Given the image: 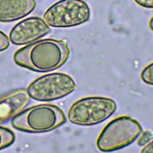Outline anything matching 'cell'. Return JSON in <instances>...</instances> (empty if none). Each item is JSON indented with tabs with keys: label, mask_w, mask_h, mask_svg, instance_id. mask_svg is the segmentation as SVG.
I'll use <instances>...</instances> for the list:
<instances>
[{
	"label": "cell",
	"mask_w": 153,
	"mask_h": 153,
	"mask_svg": "<svg viewBox=\"0 0 153 153\" xmlns=\"http://www.w3.org/2000/svg\"><path fill=\"white\" fill-rule=\"evenodd\" d=\"M69 55V50L65 40L47 38L18 50L13 59L20 66L36 72H47L61 67Z\"/></svg>",
	"instance_id": "1"
},
{
	"label": "cell",
	"mask_w": 153,
	"mask_h": 153,
	"mask_svg": "<svg viewBox=\"0 0 153 153\" xmlns=\"http://www.w3.org/2000/svg\"><path fill=\"white\" fill-rule=\"evenodd\" d=\"M65 121L66 117L60 108L43 103L22 111L11 119V124L18 130L40 133L54 130Z\"/></svg>",
	"instance_id": "2"
},
{
	"label": "cell",
	"mask_w": 153,
	"mask_h": 153,
	"mask_svg": "<svg viewBox=\"0 0 153 153\" xmlns=\"http://www.w3.org/2000/svg\"><path fill=\"white\" fill-rule=\"evenodd\" d=\"M116 102L112 99L102 96L81 98L74 102L68 113L69 121L75 125H96L108 119L115 112Z\"/></svg>",
	"instance_id": "3"
},
{
	"label": "cell",
	"mask_w": 153,
	"mask_h": 153,
	"mask_svg": "<svg viewBox=\"0 0 153 153\" xmlns=\"http://www.w3.org/2000/svg\"><path fill=\"white\" fill-rule=\"evenodd\" d=\"M142 131V128L136 120L128 116L119 117L103 128L97 138V146L103 152L120 149L134 142Z\"/></svg>",
	"instance_id": "4"
},
{
	"label": "cell",
	"mask_w": 153,
	"mask_h": 153,
	"mask_svg": "<svg viewBox=\"0 0 153 153\" xmlns=\"http://www.w3.org/2000/svg\"><path fill=\"white\" fill-rule=\"evenodd\" d=\"M90 17L88 4L82 0H60L44 13L43 19L53 27L67 28L81 25Z\"/></svg>",
	"instance_id": "5"
},
{
	"label": "cell",
	"mask_w": 153,
	"mask_h": 153,
	"mask_svg": "<svg viewBox=\"0 0 153 153\" xmlns=\"http://www.w3.org/2000/svg\"><path fill=\"white\" fill-rule=\"evenodd\" d=\"M74 80L69 75L53 72L41 76L27 87V91L33 100L50 102L62 99L76 88Z\"/></svg>",
	"instance_id": "6"
},
{
	"label": "cell",
	"mask_w": 153,
	"mask_h": 153,
	"mask_svg": "<svg viewBox=\"0 0 153 153\" xmlns=\"http://www.w3.org/2000/svg\"><path fill=\"white\" fill-rule=\"evenodd\" d=\"M51 32L44 19L29 17L17 23L9 35L10 42L16 45H27L44 37Z\"/></svg>",
	"instance_id": "7"
},
{
	"label": "cell",
	"mask_w": 153,
	"mask_h": 153,
	"mask_svg": "<svg viewBox=\"0 0 153 153\" xmlns=\"http://www.w3.org/2000/svg\"><path fill=\"white\" fill-rule=\"evenodd\" d=\"M26 90L18 88L0 96V124L12 119L29 103Z\"/></svg>",
	"instance_id": "8"
},
{
	"label": "cell",
	"mask_w": 153,
	"mask_h": 153,
	"mask_svg": "<svg viewBox=\"0 0 153 153\" xmlns=\"http://www.w3.org/2000/svg\"><path fill=\"white\" fill-rule=\"evenodd\" d=\"M35 7V0H0V22H11L24 18Z\"/></svg>",
	"instance_id": "9"
},
{
	"label": "cell",
	"mask_w": 153,
	"mask_h": 153,
	"mask_svg": "<svg viewBox=\"0 0 153 153\" xmlns=\"http://www.w3.org/2000/svg\"><path fill=\"white\" fill-rule=\"evenodd\" d=\"M14 139V134L11 130L0 126V150L11 145Z\"/></svg>",
	"instance_id": "10"
},
{
	"label": "cell",
	"mask_w": 153,
	"mask_h": 153,
	"mask_svg": "<svg viewBox=\"0 0 153 153\" xmlns=\"http://www.w3.org/2000/svg\"><path fill=\"white\" fill-rule=\"evenodd\" d=\"M140 78L145 83L153 85V62L142 69Z\"/></svg>",
	"instance_id": "11"
},
{
	"label": "cell",
	"mask_w": 153,
	"mask_h": 153,
	"mask_svg": "<svg viewBox=\"0 0 153 153\" xmlns=\"http://www.w3.org/2000/svg\"><path fill=\"white\" fill-rule=\"evenodd\" d=\"M152 134L148 130L144 131L138 139L137 143L140 146H144L148 143L152 139Z\"/></svg>",
	"instance_id": "12"
},
{
	"label": "cell",
	"mask_w": 153,
	"mask_h": 153,
	"mask_svg": "<svg viewBox=\"0 0 153 153\" xmlns=\"http://www.w3.org/2000/svg\"><path fill=\"white\" fill-rule=\"evenodd\" d=\"M10 45V39L8 36L0 30V51L6 50Z\"/></svg>",
	"instance_id": "13"
},
{
	"label": "cell",
	"mask_w": 153,
	"mask_h": 153,
	"mask_svg": "<svg viewBox=\"0 0 153 153\" xmlns=\"http://www.w3.org/2000/svg\"><path fill=\"white\" fill-rule=\"evenodd\" d=\"M134 1L142 7L153 8V0H134Z\"/></svg>",
	"instance_id": "14"
},
{
	"label": "cell",
	"mask_w": 153,
	"mask_h": 153,
	"mask_svg": "<svg viewBox=\"0 0 153 153\" xmlns=\"http://www.w3.org/2000/svg\"><path fill=\"white\" fill-rule=\"evenodd\" d=\"M141 152H153V140H151L148 143L143 146L141 150Z\"/></svg>",
	"instance_id": "15"
},
{
	"label": "cell",
	"mask_w": 153,
	"mask_h": 153,
	"mask_svg": "<svg viewBox=\"0 0 153 153\" xmlns=\"http://www.w3.org/2000/svg\"><path fill=\"white\" fill-rule=\"evenodd\" d=\"M149 27L150 29L153 31V17H152L149 21Z\"/></svg>",
	"instance_id": "16"
}]
</instances>
